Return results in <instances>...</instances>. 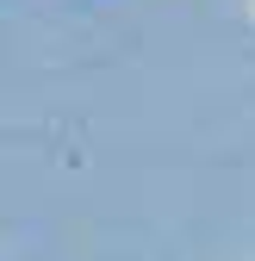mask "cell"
Listing matches in <instances>:
<instances>
[]
</instances>
